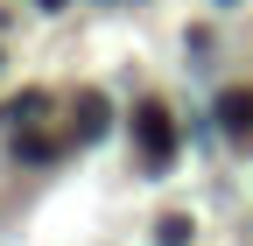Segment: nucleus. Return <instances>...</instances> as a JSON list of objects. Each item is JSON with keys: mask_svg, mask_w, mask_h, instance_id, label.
Wrapping results in <instances>:
<instances>
[{"mask_svg": "<svg viewBox=\"0 0 253 246\" xmlns=\"http://www.w3.org/2000/svg\"><path fill=\"white\" fill-rule=\"evenodd\" d=\"M134 134H141L148 169H169V162H176V127H169L162 106H141V113H134Z\"/></svg>", "mask_w": 253, "mask_h": 246, "instance_id": "nucleus-1", "label": "nucleus"}, {"mask_svg": "<svg viewBox=\"0 0 253 246\" xmlns=\"http://www.w3.org/2000/svg\"><path fill=\"white\" fill-rule=\"evenodd\" d=\"M218 120H225V134H246L253 127V91H225L218 99Z\"/></svg>", "mask_w": 253, "mask_h": 246, "instance_id": "nucleus-2", "label": "nucleus"}, {"mask_svg": "<svg viewBox=\"0 0 253 246\" xmlns=\"http://www.w3.org/2000/svg\"><path fill=\"white\" fill-rule=\"evenodd\" d=\"M99 134H106V99L84 91V99H78V141H99Z\"/></svg>", "mask_w": 253, "mask_h": 246, "instance_id": "nucleus-3", "label": "nucleus"}, {"mask_svg": "<svg viewBox=\"0 0 253 246\" xmlns=\"http://www.w3.org/2000/svg\"><path fill=\"white\" fill-rule=\"evenodd\" d=\"M162 246H190V218H183V211L162 218Z\"/></svg>", "mask_w": 253, "mask_h": 246, "instance_id": "nucleus-4", "label": "nucleus"}, {"mask_svg": "<svg viewBox=\"0 0 253 246\" xmlns=\"http://www.w3.org/2000/svg\"><path fill=\"white\" fill-rule=\"evenodd\" d=\"M49 99H42V91H21V99H14V120H21V127H28V120H36Z\"/></svg>", "mask_w": 253, "mask_h": 246, "instance_id": "nucleus-5", "label": "nucleus"}, {"mask_svg": "<svg viewBox=\"0 0 253 246\" xmlns=\"http://www.w3.org/2000/svg\"><path fill=\"white\" fill-rule=\"evenodd\" d=\"M42 7H63V0H42Z\"/></svg>", "mask_w": 253, "mask_h": 246, "instance_id": "nucleus-6", "label": "nucleus"}]
</instances>
